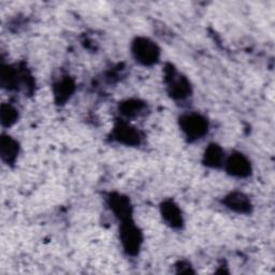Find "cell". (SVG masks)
Segmentation results:
<instances>
[{
	"instance_id": "11",
	"label": "cell",
	"mask_w": 275,
	"mask_h": 275,
	"mask_svg": "<svg viewBox=\"0 0 275 275\" xmlns=\"http://www.w3.org/2000/svg\"><path fill=\"white\" fill-rule=\"evenodd\" d=\"M16 143L11 140L10 138H3L2 140V154L3 157L8 158V160H11L15 157V154L17 152Z\"/></svg>"
},
{
	"instance_id": "5",
	"label": "cell",
	"mask_w": 275,
	"mask_h": 275,
	"mask_svg": "<svg viewBox=\"0 0 275 275\" xmlns=\"http://www.w3.org/2000/svg\"><path fill=\"white\" fill-rule=\"evenodd\" d=\"M115 138L125 144H138L140 142V136L135 128L125 124H120L115 128Z\"/></svg>"
},
{
	"instance_id": "4",
	"label": "cell",
	"mask_w": 275,
	"mask_h": 275,
	"mask_svg": "<svg viewBox=\"0 0 275 275\" xmlns=\"http://www.w3.org/2000/svg\"><path fill=\"white\" fill-rule=\"evenodd\" d=\"M227 170L235 177L244 178L250 173V164L242 154H235L227 160Z\"/></svg>"
},
{
	"instance_id": "10",
	"label": "cell",
	"mask_w": 275,
	"mask_h": 275,
	"mask_svg": "<svg viewBox=\"0 0 275 275\" xmlns=\"http://www.w3.org/2000/svg\"><path fill=\"white\" fill-rule=\"evenodd\" d=\"M111 207L114 210V212L124 218L125 216H128L129 213V202L125 199V198L117 196L111 198Z\"/></svg>"
},
{
	"instance_id": "7",
	"label": "cell",
	"mask_w": 275,
	"mask_h": 275,
	"mask_svg": "<svg viewBox=\"0 0 275 275\" xmlns=\"http://www.w3.org/2000/svg\"><path fill=\"white\" fill-rule=\"evenodd\" d=\"M226 202L230 208H232V210H235L237 212H240V213L249 212L250 203L247 200V198L242 194L230 195L229 197H227Z\"/></svg>"
},
{
	"instance_id": "9",
	"label": "cell",
	"mask_w": 275,
	"mask_h": 275,
	"mask_svg": "<svg viewBox=\"0 0 275 275\" xmlns=\"http://www.w3.org/2000/svg\"><path fill=\"white\" fill-rule=\"evenodd\" d=\"M171 94L173 97L177 98H184L189 93V84L184 79H177L173 80L171 83Z\"/></svg>"
},
{
	"instance_id": "12",
	"label": "cell",
	"mask_w": 275,
	"mask_h": 275,
	"mask_svg": "<svg viewBox=\"0 0 275 275\" xmlns=\"http://www.w3.org/2000/svg\"><path fill=\"white\" fill-rule=\"evenodd\" d=\"M57 91H56V96L59 97L60 100H64L65 98H68L70 94L72 93L73 90V83L71 81H62L57 85Z\"/></svg>"
},
{
	"instance_id": "1",
	"label": "cell",
	"mask_w": 275,
	"mask_h": 275,
	"mask_svg": "<svg viewBox=\"0 0 275 275\" xmlns=\"http://www.w3.org/2000/svg\"><path fill=\"white\" fill-rule=\"evenodd\" d=\"M181 126L183 131L191 139H199L207 130L206 120L198 114H188L182 117Z\"/></svg>"
},
{
	"instance_id": "14",
	"label": "cell",
	"mask_w": 275,
	"mask_h": 275,
	"mask_svg": "<svg viewBox=\"0 0 275 275\" xmlns=\"http://www.w3.org/2000/svg\"><path fill=\"white\" fill-rule=\"evenodd\" d=\"M2 118H3V123L7 125H11L14 119L16 118V111L12 107H3L2 110Z\"/></svg>"
},
{
	"instance_id": "6",
	"label": "cell",
	"mask_w": 275,
	"mask_h": 275,
	"mask_svg": "<svg viewBox=\"0 0 275 275\" xmlns=\"http://www.w3.org/2000/svg\"><path fill=\"white\" fill-rule=\"evenodd\" d=\"M162 216L172 227H180L182 225V215L178 206L172 202L164 203L162 206Z\"/></svg>"
},
{
	"instance_id": "13",
	"label": "cell",
	"mask_w": 275,
	"mask_h": 275,
	"mask_svg": "<svg viewBox=\"0 0 275 275\" xmlns=\"http://www.w3.org/2000/svg\"><path fill=\"white\" fill-rule=\"evenodd\" d=\"M142 109V104L139 103L138 101H127L122 105V111L125 115L127 116H134L136 114L139 113V111H141Z\"/></svg>"
},
{
	"instance_id": "8",
	"label": "cell",
	"mask_w": 275,
	"mask_h": 275,
	"mask_svg": "<svg viewBox=\"0 0 275 275\" xmlns=\"http://www.w3.org/2000/svg\"><path fill=\"white\" fill-rule=\"evenodd\" d=\"M205 162L208 166L217 167L223 160V152L216 145H211L205 152Z\"/></svg>"
},
{
	"instance_id": "2",
	"label": "cell",
	"mask_w": 275,
	"mask_h": 275,
	"mask_svg": "<svg viewBox=\"0 0 275 275\" xmlns=\"http://www.w3.org/2000/svg\"><path fill=\"white\" fill-rule=\"evenodd\" d=\"M136 58L144 65H152L158 59L159 51L155 43L147 39H138L134 45Z\"/></svg>"
},
{
	"instance_id": "3",
	"label": "cell",
	"mask_w": 275,
	"mask_h": 275,
	"mask_svg": "<svg viewBox=\"0 0 275 275\" xmlns=\"http://www.w3.org/2000/svg\"><path fill=\"white\" fill-rule=\"evenodd\" d=\"M122 242L128 254H138L142 243V238L138 229L133 225L125 224L122 228Z\"/></svg>"
}]
</instances>
